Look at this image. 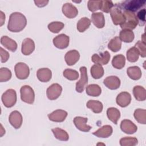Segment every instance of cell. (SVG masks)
Listing matches in <instances>:
<instances>
[{"instance_id": "6da1fadb", "label": "cell", "mask_w": 146, "mask_h": 146, "mask_svg": "<svg viewBox=\"0 0 146 146\" xmlns=\"http://www.w3.org/2000/svg\"><path fill=\"white\" fill-rule=\"evenodd\" d=\"M27 24V19L25 16L19 12H14L10 14L7 29L14 33L20 32L23 30Z\"/></svg>"}, {"instance_id": "7a4b0ae2", "label": "cell", "mask_w": 146, "mask_h": 146, "mask_svg": "<svg viewBox=\"0 0 146 146\" xmlns=\"http://www.w3.org/2000/svg\"><path fill=\"white\" fill-rule=\"evenodd\" d=\"M145 4V0H127L115 5L121 10H123V11H129L134 13L144 6Z\"/></svg>"}, {"instance_id": "3957f363", "label": "cell", "mask_w": 146, "mask_h": 146, "mask_svg": "<svg viewBox=\"0 0 146 146\" xmlns=\"http://www.w3.org/2000/svg\"><path fill=\"white\" fill-rule=\"evenodd\" d=\"M123 14L125 18V22L120 25V27L123 29L132 30L137 26L138 25V21L136 15L131 11H123Z\"/></svg>"}, {"instance_id": "277c9868", "label": "cell", "mask_w": 146, "mask_h": 146, "mask_svg": "<svg viewBox=\"0 0 146 146\" xmlns=\"http://www.w3.org/2000/svg\"><path fill=\"white\" fill-rule=\"evenodd\" d=\"M2 102L7 108L12 107L17 102V94L14 90L9 89L2 95Z\"/></svg>"}, {"instance_id": "5b68a950", "label": "cell", "mask_w": 146, "mask_h": 146, "mask_svg": "<svg viewBox=\"0 0 146 146\" xmlns=\"http://www.w3.org/2000/svg\"><path fill=\"white\" fill-rule=\"evenodd\" d=\"M21 100L28 104H33L35 99V94L33 89L28 85H25L20 90Z\"/></svg>"}, {"instance_id": "8992f818", "label": "cell", "mask_w": 146, "mask_h": 146, "mask_svg": "<svg viewBox=\"0 0 146 146\" xmlns=\"http://www.w3.org/2000/svg\"><path fill=\"white\" fill-rule=\"evenodd\" d=\"M15 75L19 79H26L30 74L29 66L25 63L19 62L15 64L14 67Z\"/></svg>"}, {"instance_id": "52a82bcc", "label": "cell", "mask_w": 146, "mask_h": 146, "mask_svg": "<svg viewBox=\"0 0 146 146\" xmlns=\"http://www.w3.org/2000/svg\"><path fill=\"white\" fill-rule=\"evenodd\" d=\"M110 15L112 22L115 25H120L123 24L125 21V16L123 13L121 11V10L115 5V7H113L111 10Z\"/></svg>"}, {"instance_id": "ba28073f", "label": "cell", "mask_w": 146, "mask_h": 146, "mask_svg": "<svg viewBox=\"0 0 146 146\" xmlns=\"http://www.w3.org/2000/svg\"><path fill=\"white\" fill-rule=\"evenodd\" d=\"M79 70L81 76L80 80L76 83V91L78 92L81 93L84 91L85 87L88 83V76L86 67H81Z\"/></svg>"}, {"instance_id": "9c48e42d", "label": "cell", "mask_w": 146, "mask_h": 146, "mask_svg": "<svg viewBox=\"0 0 146 146\" xmlns=\"http://www.w3.org/2000/svg\"><path fill=\"white\" fill-rule=\"evenodd\" d=\"M62 91V87L58 83H54L48 87L46 91L47 96L51 100L58 99Z\"/></svg>"}, {"instance_id": "30bf717a", "label": "cell", "mask_w": 146, "mask_h": 146, "mask_svg": "<svg viewBox=\"0 0 146 146\" xmlns=\"http://www.w3.org/2000/svg\"><path fill=\"white\" fill-rule=\"evenodd\" d=\"M70 38L64 34H61L53 39V44L58 48L64 49L68 47Z\"/></svg>"}, {"instance_id": "8fae6325", "label": "cell", "mask_w": 146, "mask_h": 146, "mask_svg": "<svg viewBox=\"0 0 146 146\" xmlns=\"http://www.w3.org/2000/svg\"><path fill=\"white\" fill-rule=\"evenodd\" d=\"M9 121L14 128L18 129L21 127L22 124V116L19 111H14L10 114Z\"/></svg>"}, {"instance_id": "7c38bea8", "label": "cell", "mask_w": 146, "mask_h": 146, "mask_svg": "<svg viewBox=\"0 0 146 146\" xmlns=\"http://www.w3.org/2000/svg\"><path fill=\"white\" fill-rule=\"evenodd\" d=\"M110 53L106 51L104 52L100 53L99 55L94 54L92 56V61L95 64H99L100 65L107 64L110 59Z\"/></svg>"}, {"instance_id": "4fadbf2b", "label": "cell", "mask_w": 146, "mask_h": 146, "mask_svg": "<svg viewBox=\"0 0 146 146\" xmlns=\"http://www.w3.org/2000/svg\"><path fill=\"white\" fill-rule=\"evenodd\" d=\"M121 131L127 134H133L137 130V126L131 120L124 119L120 123Z\"/></svg>"}, {"instance_id": "5bb4252c", "label": "cell", "mask_w": 146, "mask_h": 146, "mask_svg": "<svg viewBox=\"0 0 146 146\" xmlns=\"http://www.w3.org/2000/svg\"><path fill=\"white\" fill-rule=\"evenodd\" d=\"M35 49V43L31 38H25L22 43L21 47V52L25 55L31 54Z\"/></svg>"}, {"instance_id": "9a60e30c", "label": "cell", "mask_w": 146, "mask_h": 146, "mask_svg": "<svg viewBox=\"0 0 146 146\" xmlns=\"http://www.w3.org/2000/svg\"><path fill=\"white\" fill-rule=\"evenodd\" d=\"M87 120L86 117L76 116L74 119V123L79 130L83 132H88L91 129V127L87 124Z\"/></svg>"}, {"instance_id": "2e32d148", "label": "cell", "mask_w": 146, "mask_h": 146, "mask_svg": "<svg viewBox=\"0 0 146 146\" xmlns=\"http://www.w3.org/2000/svg\"><path fill=\"white\" fill-rule=\"evenodd\" d=\"M62 12L68 18H74L78 14L77 8L70 3H66L62 6Z\"/></svg>"}, {"instance_id": "e0dca14e", "label": "cell", "mask_w": 146, "mask_h": 146, "mask_svg": "<svg viewBox=\"0 0 146 146\" xmlns=\"http://www.w3.org/2000/svg\"><path fill=\"white\" fill-rule=\"evenodd\" d=\"M67 112L62 110H56L52 113L48 115V117L50 120L55 122H62L63 121L67 116Z\"/></svg>"}, {"instance_id": "ac0fdd59", "label": "cell", "mask_w": 146, "mask_h": 146, "mask_svg": "<svg viewBox=\"0 0 146 146\" xmlns=\"http://www.w3.org/2000/svg\"><path fill=\"white\" fill-rule=\"evenodd\" d=\"M116 103L121 107L128 106L131 101V96L127 92H122L118 94L116 99Z\"/></svg>"}, {"instance_id": "d6986e66", "label": "cell", "mask_w": 146, "mask_h": 146, "mask_svg": "<svg viewBox=\"0 0 146 146\" xmlns=\"http://www.w3.org/2000/svg\"><path fill=\"white\" fill-rule=\"evenodd\" d=\"M103 83L110 90H116L120 86V80L116 76H110L104 80Z\"/></svg>"}, {"instance_id": "ffe728a7", "label": "cell", "mask_w": 146, "mask_h": 146, "mask_svg": "<svg viewBox=\"0 0 146 146\" xmlns=\"http://www.w3.org/2000/svg\"><path fill=\"white\" fill-rule=\"evenodd\" d=\"M79 52L75 50H72L68 51L64 56L66 63L68 66H72L75 64L79 60Z\"/></svg>"}, {"instance_id": "44dd1931", "label": "cell", "mask_w": 146, "mask_h": 146, "mask_svg": "<svg viewBox=\"0 0 146 146\" xmlns=\"http://www.w3.org/2000/svg\"><path fill=\"white\" fill-rule=\"evenodd\" d=\"M36 76L39 81L47 82L51 79L52 72L48 68H39L36 72Z\"/></svg>"}, {"instance_id": "7402d4cb", "label": "cell", "mask_w": 146, "mask_h": 146, "mask_svg": "<svg viewBox=\"0 0 146 146\" xmlns=\"http://www.w3.org/2000/svg\"><path fill=\"white\" fill-rule=\"evenodd\" d=\"M112 127L110 125H105L93 132V135L102 138H107L110 136L112 133Z\"/></svg>"}, {"instance_id": "603a6c76", "label": "cell", "mask_w": 146, "mask_h": 146, "mask_svg": "<svg viewBox=\"0 0 146 146\" xmlns=\"http://www.w3.org/2000/svg\"><path fill=\"white\" fill-rule=\"evenodd\" d=\"M1 43L9 50L14 52L17 48L16 42L7 36H2L1 38Z\"/></svg>"}, {"instance_id": "cb8c5ba5", "label": "cell", "mask_w": 146, "mask_h": 146, "mask_svg": "<svg viewBox=\"0 0 146 146\" xmlns=\"http://www.w3.org/2000/svg\"><path fill=\"white\" fill-rule=\"evenodd\" d=\"M91 21L93 24L98 29H102L104 26L105 19L102 13H94L91 15Z\"/></svg>"}, {"instance_id": "d4e9b609", "label": "cell", "mask_w": 146, "mask_h": 146, "mask_svg": "<svg viewBox=\"0 0 146 146\" xmlns=\"http://www.w3.org/2000/svg\"><path fill=\"white\" fill-rule=\"evenodd\" d=\"M107 115L109 120L115 124H117V121L120 117V112L116 108L110 107L107 109Z\"/></svg>"}, {"instance_id": "484cf974", "label": "cell", "mask_w": 146, "mask_h": 146, "mask_svg": "<svg viewBox=\"0 0 146 146\" xmlns=\"http://www.w3.org/2000/svg\"><path fill=\"white\" fill-rule=\"evenodd\" d=\"M133 94L135 99L138 101H144L146 99V91L142 86H135L133 89Z\"/></svg>"}, {"instance_id": "4316f807", "label": "cell", "mask_w": 146, "mask_h": 146, "mask_svg": "<svg viewBox=\"0 0 146 146\" xmlns=\"http://www.w3.org/2000/svg\"><path fill=\"white\" fill-rule=\"evenodd\" d=\"M135 35L132 30L123 29L120 32L119 38L121 41L125 43H130L133 41Z\"/></svg>"}, {"instance_id": "83f0119b", "label": "cell", "mask_w": 146, "mask_h": 146, "mask_svg": "<svg viewBox=\"0 0 146 146\" xmlns=\"http://www.w3.org/2000/svg\"><path fill=\"white\" fill-rule=\"evenodd\" d=\"M127 73L128 76L132 79L136 80L140 79L141 76V71L137 66H131L127 68Z\"/></svg>"}, {"instance_id": "f1b7e54d", "label": "cell", "mask_w": 146, "mask_h": 146, "mask_svg": "<svg viewBox=\"0 0 146 146\" xmlns=\"http://www.w3.org/2000/svg\"><path fill=\"white\" fill-rule=\"evenodd\" d=\"M86 106L96 113H100L103 110V104L98 100H90L87 103Z\"/></svg>"}, {"instance_id": "f546056e", "label": "cell", "mask_w": 146, "mask_h": 146, "mask_svg": "<svg viewBox=\"0 0 146 146\" xmlns=\"http://www.w3.org/2000/svg\"><path fill=\"white\" fill-rule=\"evenodd\" d=\"M125 64V58L122 54H118L113 56L112 60L113 67L116 69H121Z\"/></svg>"}, {"instance_id": "4dcf8cb0", "label": "cell", "mask_w": 146, "mask_h": 146, "mask_svg": "<svg viewBox=\"0 0 146 146\" xmlns=\"http://www.w3.org/2000/svg\"><path fill=\"white\" fill-rule=\"evenodd\" d=\"M86 94L91 96H98L102 92L100 87L96 84H91L86 87Z\"/></svg>"}, {"instance_id": "1f68e13d", "label": "cell", "mask_w": 146, "mask_h": 146, "mask_svg": "<svg viewBox=\"0 0 146 146\" xmlns=\"http://www.w3.org/2000/svg\"><path fill=\"white\" fill-rule=\"evenodd\" d=\"M91 74L92 78L98 79L102 78L104 75V69L102 65L95 64L91 68Z\"/></svg>"}, {"instance_id": "d6a6232c", "label": "cell", "mask_w": 146, "mask_h": 146, "mask_svg": "<svg viewBox=\"0 0 146 146\" xmlns=\"http://www.w3.org/2000/svg\"><path fill=\"white\" fill-rule=\"evenodd\" d=\"M52 132L57 139L61 141H67L69 139V136L67 132L60 128H55L52 129Z\"/></svg>"}, {"instance_id": "836d02e7", "label": "cell", "mask_w": 146, "mask_h": 146, "mask_svg": "<svg viewBox=\"0 0 146 146\" xmlns=\"http://www.w3.org/2000/svg\"><path fill=\"white\" fill-rule=\"evenodd\" d=\"M121 47V41L119 36H115L110 40L108 44V48L112 52L119 51Z\"/></svg>"}, {"instance_id": "e575fe53", "label": "cell", "mask_w": 146, "mask_h": 146, "mask_svg": "<svg viewBox=\"0 0 146 146\" xmlns=\"http://www.w3.org/2000/svg\"><path fill=\"white\" fill-rule=\"evenodd\" d=\"M91 21L87 17H83L80 19H79L77 23L76 27L78 30L83 33L86 31L90 26Z\"/></svg>"}, {"instance_id": "d590c367", "label": "cell", "mask_w": 146, "mask_h": 146, "mask_svg": "<svg viewBox=\"0 0 146 146\" xmlns=\"http://www.w3.org/2000/svg\"><path fill=\"white\" fill-rule=\"evenodd\" d=\"M134 117L140 124H146V111L144 109H137L134 112Z\"/></svg>"}, {"instance_id": "8d00e7d4", "label": "cell", "mask_w": 146, "mask_h": 146, "mask_svg": "<svg viewBox=\"0 0 146 146\" xmlns=\"http://www.w3.org/2000/svg\"><path fill=\"white\" fill-rule=\"evenodd\" d=\"M127 60L130 62H135L139 59V52L137 49L134 46L133 47L130 48L127 51Z\"/></svg>"}, {"instance_id": "74e56055", "label": "cell", "mask_w": 146, "mask_h": 146, "mask_svg": "<svg viewBox=\"0 0 146 146\" xmlns=\"http://www.w3.org/2000/svg\"><path fill=\"white\" fill-rule=\"evenodd\" d=\"M64 25L62 22H52L48 25V30L53 33H58L63 29Z\"/></svg>"}, {"instance_id": "f35d334b", "label": "cell", "mask_w": 146, "mask_h": 146, "mask_svg": "<svg viewBox=\"0 0 146 146\" xmlns=\"http://www.w3.org/2000/svg\"><path fill=\"white\" fill-rule=\"evenodd\" d=\"M138 143V140L136 137H125L120 140V144L121 146H135Z\"/></svg>"}, {"instance_id": "ab89813d", "label": "cell", "mask_w": 146, "mask_h": 146, "mask_svg": "<svg viewBox=\"0 0 146 146\" xmlns=\"http://www.w3.org/2000/svg\"><path fill=\"white\" fill-rule=\"evenodd\" d=\"M11 78V71L6 67H2L0 69V82H7Z\"/></svg>"}, {"instance_id": "60d3db41", "label": "cell", "mask_w": 146, "mask_h": 146, "mask_svg": "<svg viewBox=\"0 0 146 146\" xmlns=\"http://www.w3.org/2000/svg\"><path fill=\"white\" fill-rule=\"evenodd\" d=\"M63 76L70 80H76L79 77V74L78 71L72 69H66L63 72Z\"/></svg>"}, {"instance_id": "b9f144b4", "label": "cell", "mask_w": 146, "mask_h": 146, "mask_svg": "<svg viewBox=\"0 0 146 146\" xmlns=\"http://www.w3.org/2000/svg\"><path fill=\"white\" fill-rule=\"evenodd\" d=\"M102 4V1H88L87 6L88 9L91 11H95L100 10Z\"/></svg>"}, {"instance_id": "7bdbcfd3", "label": "cell", "mask_w": 146, "mask_h": 146, "mask_svg": "<svg viewBox=\"0 0 146 146\" xmlns=\"http://www.w3.org/2000/svg\"><path fill=\"white\" fill-rule=\"evenodd\" d=\"M145 42L143 40H139L136 44L135 47L137 49L141 57L145 58L146 56V47Z\"/></svg>"}, {"instance_id": "ee69618b", "label": "cell", "mask_w": 146, "mask_h": 146, "mask_svg": "<svg viewBox=\"0 0 146 146\" xmlns=\"http://www.w3.org/2000/svg\"><path fill=\"white\" fill-rule=\"evenodd\" d=\"M114 5L113 2L111 1H102V4L101 6L100 10H102L103 12L105 13H109L110 12L111 10L112 9Z\"/></svg>"}, {"instance_id": "f6af8a7d", "label": "cell", "mask_w": 146, "mask_h": 146, "mask_svg": "<svg viewBox=\"0 0 146 146\" xmlns=\"http://www.w3.org/2000/svg\"><path fill=\"white\" fill-rule=\"evenodd\" d=\"M136 17L138 21V23L140 26H144L145 23V9L140 10L137 14Z\"/></svg>"}, {"instance_id": "bcb514c9", "label": "cell", "mask_w": 146, "mask_h": 146, "mask_svg": "<svg viewBox=\"0 0 146 146\" xmlns=\"http://www.w3.org/2000/svg\"><path fill=\"white\" fill-rule=\"evenodd\" d=\"M1 52V61L2 63H5L9 58V54L7 51L5 50L2 47L0 48Z\"/></svg>"}, {"instance_id": "7dc6e473", "label": "cell", "mask_w": 146, "mask_h": 146, "mask_svg": "<svg viewBox=\"0 0 146 146\" xmlns=\"http://www.w3.org/2000/svg\"><path fill=\"white\" fill-rule=\"evenodd\" d=\"M48 1H34V3L36 5V6L42 7L46 6L47 3H48Z\"/></svg>"}, {"instance_id": "c3c4849f", "label": "cell", "mask_w": 146, "mask_h": 146, "mask_svg": "<svg viewBox=\"0 0 146 146\" xmlns=\"http://www.w3.org/2000/svg\"><path fill=\"white\" fill-rule=\"evenodd\" d=\"M0 13H1V25H0V26H2L3 25L4 21L5 20V15L2 11H0Z\"/></svg>"}]
</instances>
